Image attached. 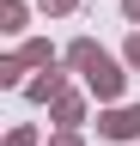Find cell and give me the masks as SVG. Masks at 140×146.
<instances>
[{
	"label": "cell",
	"instance_id": "obj_7",
	"mask_svg": "<svg viewBox=\"0 0 140 146\" xmlns=\"http://www.w3.org/2000/svg\"><path fill=\"white\" fill-rule=\"evenodd\" d=\"M43 6H55V12H67V6H73V0H43Z\"/></svg>",
	"mask_w": 140,
	"mask_h": 146
},
{
	"label": "cell",
	"instance_id": "obj_3",
	"mask_svg": "<svg viewBox=\"0 0 140 146\" xmlns=\"http://www.w3.org/2000/svg\"><path fill=\"white\" fill-rule=\"evenodd\" d=\"M0 25H6V31L25 25V6H19V0H6V6H0Z\"/></svg>",
	"mask_w": 140,
	"mask_h": 146
},
{
	"label": "cell",
	"instance_id": "obj_4",
	"mask_svg": "<svg viewBox=\"0 0 140 146\" xmlns=\"http://www.w3.org/2000/svg\"><path fill=\"white\" fill-rule=\"evenodd\" d=\"M12 146H37V134H31V128H19V134H12Z\"/></svg>",
	"mask_w": 140,
	"mask_h": 146
},
{
	"label": "cell",
	"instance_id": "obj_2",
	"mask_svg": "<svg viewBox=\"0 0 140 146\" xmlns=\"http://www.w3.org/2000/svg\"><path fill=\"white\" fill-rule=\"evenodd\" d=\"M104 134H110V140H134V134H140V104H134V110H116V116H104Z\"/></svg>",
	"mask_w": 140,
	"mask_h": 146
},
{
	"label": "cell",
	"instance_id": "obj_1",
	"mask_svg": "<svg viewBox=\"0 0 140 146\" xmlns=\"http://www.w3.org/2000/svg\"><path fill=\"white\" fill-rule=\"evenodd\" d=\"M73 67H85V79H92V91H98V98H116V91H122L116 61H104L92 43H73Z\"/></svg>",
	"mask_w": 140,
	"mask_h": 146
},
{
	"label": "cell",
	"instance_id": "obj_5",
	"mask_svg": "<svg viewBox=\"0 0 140 146\" xmlns=\"http://www.w3.org/2000/svg\"><path fill=\"white\" fill-rule=\"evenodd\" d=\"M128 61H134V67H140V36H128Z\"/></svg>",
	"mask_w": 140,
	"mask_h": 146
},
{
	"label": "cell",
	"instance_id": "obj_6",
	"mask_svg": "<svg viewBox=\"0 0 140 146\" xmlns=\"http://www.w3.org/2000/svg\"><path fill=\"white\" fill-rule=\"evenodd\" d=\"M122 12H128V18H140V0H122Z\"/></svg>",
	"mask_w": 140,
	"mask_h": 146
},
{
	"label": "cell",
	"instance_id": "obj_8",
	"mask_svg": "<svg viewBox=\"0 0 140 146\" xmlns=\"http://www.w3.org/2000/svg\"><path fill=\"white\" fill-rule=\"evenodd\" d=\"M61 146H73V140H61Z\"/></svg>",
	"mask_w": 140,
	"mask_h": 146
}]
</instances>
